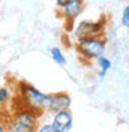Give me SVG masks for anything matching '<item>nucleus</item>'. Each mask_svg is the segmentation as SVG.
I'll return each mask as SVG.
<instances>
[{
	"mask_svg": "<svg viewBox=\"0 0 129 132\" xmlns=\"http://www.w3.org/2000/svg\"><path fill=\"white\" fill-rule=\"evenodd\" d=\"M17 99L26 107L35 108L44 113L48 102V93L41 92L39 89L26 81H20L17 82Z\"/></svg>",
	"mask_w": 129,
	"mask_h": 132,
	"instance_id": "1",
	"label": "nucleus"
},
{
	"mask_svg": "<svg viewBox=\"0 0 129 132\" xmlns=\"http://www.w3.org/2000/svg\"><path fill=\"white\" fill-rule=\"evenodd\" d=\"M107 41L104 36H89V38H81L75 42V50L86 63L96 62L101 56L105 54Z\"/></svg>",
	"mask_w": 129,
	"mask_h": 132,
	"instance_id": "2",
	"label": "nucleus"
},
{
	"mask_svg": "<svg viewBox=\"0 0 129 132\" xmlns=\"http://www.w3.org/2000/svg\"><path fill=\"white\" fill-rule=\"evenodd\" d=\"M107 15H102L96 21H90V20H83L80 23H77L74 27V35L75 39L81 38H89V36H104L105 29H107Z\"/></svg>",
	"mask_w": 129,
	"mask_h": 132,
	"instance_id": "3",
	"label": "nucleus"
},
{
	"mask_svg": "<svg viewBox=\"0 0 129 132\" xmlns=\"http://www.w3.org/2000/svg\"><path fill=\"white\" fill-rule=\"evenodd\" d=\"M71 108V96L66 92H57V93H48V102L45 113L48 114H56L59 111L69 110Z\"/></svg>",
	"mask_w": 129,
	"mask_h": 132,
	"instance_id": "4",
	"label": "nucleus"
},
{
	"mask_svg": "<svg viewBox=\"0 0 129 132\" xmlns=\"http://www.w3.org/2000/svg\"><path fill=\"white\" fill-rule=\"evenodd\" d=\"M83 11H84V0H69L62 8H59V15L66 20L68 24H72L81 15Z\"/></svg>",
	"mask_w": 129,
	"mask_h": 132,
	"instance_id": "5",
	"label": "nucleus"
},
{
	"mask_svg": "<svg viewBox=\"0 0 129 132\" xmlns=\"http://www.w3.org/2000/svg\"><path fill=\"white\" fill-rule=\"evenodd\" d=\"M51 123L56 126V129L59 132H69L72 129L74 125V119H72V113L69 110H63L59 111L56 114H53L51 117Z\"/></svg>",
	"mask_w": 129,
	"mask_h": 132,
	"instance_id": "6",
	"label": "nucleus"
},
{
	"mask_svg": "<svg viewBox=\"0 0 129 132\" xmlns=\"http://www.w3.org/2000/svg\"><path fill=\"white\" fill-rule=\"evenodd\" d=\"M36 129H38V126L23 123V122L14 119L12 116L8 119V132H36Z\"/></svg>",
	"mask_w": 129,
	"mask_h": 132,
	"instance_id": "7",
	"label": "nucleus"
},
{
	"mask_svg": "<svg viewBox=\"0 0 129 132\" xmlns=\"http://www.w3.org/2000/svg\"><path fill=\"white\" fill-rule=\"evenodd\" d=\"M50 56L53 59V62L59 66H64L66 65V56L63 54V51L59 48V47H53L50 50Z\"/></svg>",
	"mask_w": 129,
	"mask_h": 132,
	"instance_id": "8",
	"label": "nucleus"
},
{
	"mask_svg": "<svg viewBox=\"0 0 129 132\" xmlns=\"http://www.w3.org/2000/svg\"><path fill=\"white\" fill-rule=\"evenodd\" d=\"M9 101H12V90L9 87H0V107L6 105Z\"/></svg>",
	"mask_w": 129,
	"mask_h": 132,
	"instance_id": "9",
	"label": "nucleus"
},
{
	"mask_svg": "<svg viewBox=\"0 0 129 132\" xmlns=\"http://www.w3.org/2000/svg\"><path fill=\"white\" fill-rule=\"evenodd\" d=\"M96 65H98V69H102V71H110L111 69V66H113V63H111V60L108 57H105V56H101V57L96 60Z\"/></svg>",
	"mask_w": 129,
	"mask_h": 132,
	"instance_id": "10",
	"label": "nucleus"
},
{
	"mask_svg": "<svg viewBox=\"0 0 129 132\" xmlns=\"http://www.w3.org/2000/svg\"><path fill=\"white\" fill-rule=\"evenodd\" d=\"M36 132H59V131L56 129V126L51 123V122H48V123H39L38 125Z\"/></svg>",
	"mask_w": 129,
	"mask_h": 132,
	"instance_id": "11",
	"label": "nucleus"
},
{
	"mask_svg": "<svg viewBox=\"0 0 129 132\" xmlns=\"http://www.w3.org/2000/svg\"><path fill=\"white\" fill-rule=\"evenodd\" d=\"M120 23L123 27H128L129 26V3L123 8L122 11V16H120Z\"/></svg>",
	"mask_w": 129,
	"mask_h": 132,
	"instance_id": "12",
	"label": "nucleus"
},
{
	"mask_svg": "<svg viewBox=\"0 0 129 132\" xmlns=\"http://www.w3.org/2000/svg\"><path fill=\"white\" fill-rule=\"evenodd\" d=\"M9 117L11 116L3 117V116L0 114V132H8V119Z\"/></svg>",
	"mask_w": 129,
	"mask_h": 132,
	"instance_id": "13",
	"label": "nucleus"
},
{
	"mask_svg": "<svg viewBox=\"0 0 129 132\" xmlns=\"http://www.w3.org/2000/svg\"><path fill=\"white\" fill-rule=\"evenodd\" d=\"M105 77H107V71L98 69V78H99V80H102V78H105Z\"/></svg>",
	"mask_w": 129,
	"mask_h": 132,
	"instance_id": "14",
	"label": "nucleus"
},
{
	"mask_svg": "<svg viewBox=\"0 0 129 132\" xmlns=\"http://www.w3.org/2000/svg\"><path fill=\"white\" fill-rule=\"evenodd\" d=\"M69 0H56V5H57V8H62L64 3H68Z\"/></svg>",
	"mask_w": 129,
	"mask_h": 132,
	"instance_id": "15",
	"label": "nucleus"
},
{
	"mask_svg": "<svg viewBox=\"0 0 129 132\" xmlns=\"http://www.w3.org/2000/svg\"><path fill=\"white\" fill-rule=\"evenodd\" d=\"M128 30H129V26H128Z\"/></svg>",
	"mask_w": 129,
	"mask_h": 132,
	"instance_id": "16",
	"label": "nucleus"
}]
</instances>
